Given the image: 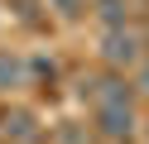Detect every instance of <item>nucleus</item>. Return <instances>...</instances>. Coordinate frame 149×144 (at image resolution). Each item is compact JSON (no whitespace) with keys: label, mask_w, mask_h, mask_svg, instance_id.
Masks as SVG:
<instances>
[{"label":"nucleus","mask_w":149,"mask_h":144,"mask_svg":"<svg viewBox=\"0 0 149 144\" xmlns=\"http://www.w3.org/2000/svg\"><path fill=\"white\" fill-rule=\"evenodd\" d=\"M48 5L58 10L63 19H82V15H87V0H48Z\"/></svg>","instance_id":"obj_5"},{"label":"nucleus","mask_w":149,"mask_h":144,"mask_svg":"<svg viewBox=\"0 0 149 144\" xmlns=\"http://www.w3.org/2000/svg\"><path fill=\"white\" fill-rule=\"evenodd\" d=\"M24 82H29V63L19 53H10V48H0V91H15Z\"/></svg>","instance_id":"obj_3"},{"label":"nucleus","mask_w":149,"mask_h":144,"mask_svg":"<svg viewBox=\"0 0 149 144\" xmlns=\"http://www.w3.org/2000/svg\"><path fill=\"white\" fill-rule=\"evenodd\" d=\"M139 48H144V43H139V34H135V29H125V24L101 34V58H106L111 67H139V58H144Z\"/></svg>","instance_id":"obj_2"},{"label":"nucleus","mask_w":149,"mask_h":144,"mask_svg":"<svg viewBox=\"0 0 149 144\" xmlns=\"http://www.w3.org/2000/svg\"><path fill=\"white\" fill-rule=\"evenodd\" d=\"M82 96L91 101V120L106 139L135 134V86H125L120 77H96V82H82Z\"/></svg>","instance_id":"obj_1"},{"label":"nucleus","mask_w":149,"mask_h":144,"mask_svg":"<svg viewBox=\"0 0 149 144\" xmlns=\"http://www.w3.org/2000/svg\"><path fill=\"white\" fill-rule=\"evenodd\" d=\"M125 0H96V15H101V24H106V29H120V24H125Z\"/></svg>","instance_id":"obj_4"},{"label":"nucleus","mask_w":149,"mask_h":144,"mask_svg":"<svg viewBox=\"0 0 149 144\" xmlns=\"http://www.w3.org/2000/svg\"><path fill=\"white\" fill-rule=\"evenodd\" d=\"M135 96H149V63H139V77H135Z\"/></svg>","instance_id":"obj_6"}]
</instances>
